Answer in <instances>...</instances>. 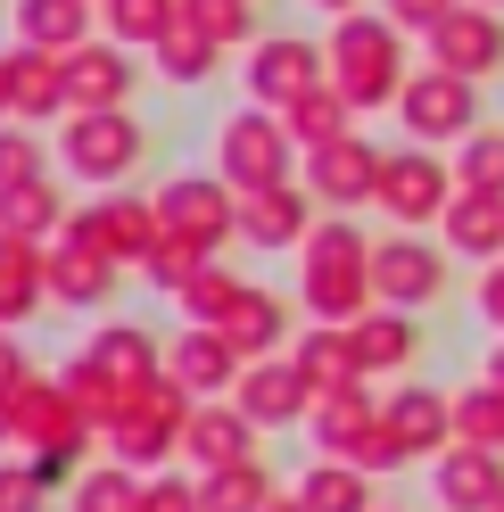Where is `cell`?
I'll return each instance as SVG.
<instances>
[{
  "mask_svg": "<svg viewBox=\"0 0 504 512\" xmlns=\"http://www.w3.org/2000/svg\"><path fill=\"white\" fill-rule=\"evenodd\" d=\"M430 496H438V512H496L504 504V455L455 438L447 455L430 463Z\"/></svg>",
  "mask_w": 504,
  "mask_h": 512,
  "instance_id": "obj_18",
  "label": "cell"
},
{
  "mask_svg": "<svg viewBox=\"0 0 504 512\" xmlns=\"http://www.w3.org/2000/svg\"><path fill=\"white\" fill-rule=\"evenodd\" d=\"M281 124H290V141L314 157V149H331V141H348V133H356V108H348V100H339V91L323 83L314 100H298V108L281 116Z\"/></svg>",
  "mask_w": 504,
  "mask_h": 512,
  "instance_id": "obj_37",
  "label": "cell"
},
{
  "mask_svg": "<svg viewBox=\"0 0 504 512\" xmlns=\"http://www.w3.org/2000/svg\"><path fill=\"white\" fill-rule=\"evenodd\" d=\"M91 0H17V42H34V50H58V58H75L91 42Z\"/></svg>",
  "mask_w": 504,
  "mask_h": 512,
  "instance_id": "obj_32",
  "label": "cell"
},
{
  "mask_svg": "<svg viewBox=\"0 0 504 512\" xmlns=\"http://www.w3.org/2000/svg\"><path fill=\"white\" fill-rule=\"evenodd\" d=\"M480 314L504 331V265H488V273H480Z\"/></svg>",
  "mask_w": 504,
  "mask_h": 512,
  "instance_id": "obj_51",
  "label": "cell"
},
{
  "mask_svg": "<svg viewBox=\"0 0 504 512\" xmlns=\"http://www.w3.org/2000/svg\"><path fill=\"white\" fill-rule=\"evenodd\" d=\"M215 58H224V50H215L207 34H191V25H174V34L149 50V67L166 75V83H207V75H215Z\"/></svg>",
  "mask_w": 504,
  "mask_h": 512,
  "instance_id": "obj_42",
  "label": "cell"
},
{
  "mask_svg": "<svg viewBox=\"0 0 504 512\" xmlns=\"http://www.w3.org/2000/svg\"><path fill=\"white\" fill-rule=\"evenodd\" d=\"M240 347L224 339V331H199V323H182L174 331V347H166V380H174V389L182 397H191V405H215V397H232L240 389Z\"/></svg>",
  "mask_w": 504,
  "mask_h": 512,
  "instance_id": "obj_14",
  "label": "cell"
},
{
  "mask_svg": "<svg viewBox=\"0 0 504 512\" xmlns=\"http://www.w3.org/2000/svg\"><path fill=\"white\" fill-rule=\"evenodd\" d=\"M133 83H141V67L124 42H83L67 58V116H108L133 100Z\"/></svg>",
  "mask_w": 504,
  "mask_h": 512,
  "instance_id": "obj_17",
  "label": "cell"
},
{
  "mask_svg": "<svg viewBox=\"0 0 504 512\" xmlns=\"http://www.w3.org/2000/svg\"><path fill=\"white\" fill-rule=\"evenodd\" d=\"M372 422H381V397H372V389H331V397H314L306 438H314V455L348 463L356 446H364V430H372Z\"/></svg>",
  "mask_w": 504,
  "mask_h": 512,
  "instance_id": "obj_25",
  "label": "cell"
},
{
  "mask_svg": "<svg viewBox=\"0 0 504 512\" xmlns=\"http://www.w3.org/2000/svg\"><path fill=\"white\" fill-rule=\"evenodd\" d=\"M191 397L174 389V380H157V389H141L133 405H124V422L108 430V463H133L141 479L157 471V463H174L182 455V430H191Z\"/></svg>",
  "mask_w": 504,
  "mask_h": 512,
  "instance_id": "obj_6",
  "label": "cell"
},
{
  "mask_svg": "<svg viewBox=\"0 0 504 512\" xmlns=\"http://www.w3.org/2000/svg\"><path fill=\"white\" fill-rule=\"evenodd\" d=\"M397 124L414 133V149H438V141H471L480 133V83H463L447 67H414L397 91Z\"/></svg>",
  "mask_w": 504,
  "mask_h": 512,
  "instance_id": "obj_5",
  "label": "cell"
},
{
  "mask_svg": "<svg viewBox=\"0 0 504 512\" xmlns=\"http://www.w3.org/2000/svg\"><path fill=\"white\" fill-rule=\"evenodd\" d=\"M265 512H306V504H298V488H281V496H273Z\"/></svg>",
  "mask_w": 504,
  "mask_h": 512,
  "instance_id": "obj_56",
  "label": "cell"
},
{
  "mask_svg": "<svg viewBox=\"0 0 504 512\" xmlns=\"http://www.w3.org/2000/svg\"><path fill=\"white\" fill-rule=\"evenodd\" d=\"M314 9H323V17H356L364 0H314Z\"/></svg>",
  "mask_w": 504,
  "mask_h": 512,
  "instance_id": "obj_54",
  "label": "cell"
},
{
  "mask_svg": "<svg viewBox=\"0 0 504 512\" xmlns=\"http://www.w3.org/2000/svg\"><path fill=\"white\" fill-rule=\"evenodd\" d=\"M182 25H191V34H207L215 50H257V9H248V0H182Z\"/></svg>",
  "mask_w": 504,
  "mask_h": 512,
  "instance_id": "obj_41",
  "label": "cell"
},
{
  "mask_svg": "<svg viewBox=\"0 0 504 512\" xmlns=\"http://www.w3.org/2000/svg\"><path fill=\"white\" fill-rule=\"evenodd\" d=\"M257 422L232 405V397H215V405H199L191 413V430H182V463H199V479L207 471H232V463H257Z\"/></svg>",
  "mask_w": 504,
  "mask_h": 512,
  "instance_id": "obj_19",
  "label": "cell"
},
{
  "mask_svg": "<svg viewBox=\"0 0 504 512\" xmlns=\"http://www.w3.org/2000/svg\"><path fill=\"white\" fill-rule=\"evenodd\" d=\"M381 512H414V504H381Z\"/></svg>",
  "mask_w": 504,
  "mask_h": 512,
  "instance_id": "obj_58",
  "label": "cell"
},
{
  "mask_svg": "<svg viewBox=\"0 0 504 512\" xmlns=\"http://www.w3.org/2000/svg\"><path fill=\"white\" fill-rule=\"evenodd\" d=\"M83 356H91V364H100L116 389H124V405H133L141 389H157V380H166V347H157L141 323H100Z\"/></svg>",
  "mask_w": 504,
  "mask_h": 512,
  "instance_id": "obj_20",
  "label": "cell"
},
{
  "mask_svg": "<svg viewBox=\"0 0 504 512\" xmlns=\"http://www.w3.org/2000/svg\"><path fill=\"white\" fill-rule=\"evenodd\" d=\"M438 290H447V256H438L430 240H414V232L372 240V298H381V306L414 314V306H430Z\"/></svg>",
  "mask_w": 504,
  "mask_h": 512,
  "instance_id": "obj_11",
  "label": "cell"
},
{
  "mask_svg": "<svg viewBox=\"0 0 504 512\" xmlns=\"http://www.w3.org/2000/svg\"><path fill=\"white\" fill-rule=\"evenodd\" d=\"M438 232H447V248H455V256H471V265H504V199L455 190V207L438 215Z\"/></svg>",
  "mask_w": 504,
  "mask_h": 512,
  "instance_id": "obj_29",
  "label": "cell"
},
{
  "mask_svg": "<svg viewBox=\"0 0 504 512\" xmlns=\"http://www.w3.org/2000/svg\"><path fill=\"white\" fill-rule=\"evenodd\" d=\"M67 240H83V248H100L108 265L141 273L157 256V240H166V223H157V199H91V207H75Z\"/></svg>",
  "mask_w": 504,
  "mask_h": 512,
  "instance_id": "obj_10",
  "label": "cell"
},
{
  "mask_svg": "<svg viewBox=\"0 0 504 512\" xmlns=\"http://www.w3.org/2000/svg\"><path fill=\"white\" fill-rule=\"evenodd\" d=\"M372 207H381L397 232H414V223H438L455 207V166L438 149H389L381 157V190H372Z\"/></svg>",
  "mask_w": 504,
  "mask_h": 512,
  "instance_id": "obj_8",
  "label": "cell"
},
{
  "mask_svg": "<svg viewBox=\"0 0 504 512\" xmlns=\"http://www.w3.org/2000/svg\"><path fill=\"white\" fill-rule=\"evenodd\" d=\"M455 438L504 455V389H496V380H471V389H455Z\"/></svg>",
  "mask_w": 504,
  "mask_h": 512,
  "instance_id": "obj_40",
  "label": "cell"
},
{
  "mask_svg": "<svg viewBox=\"0 0 504 512\" xmlns=\"http://www.w3.org/2000/svg\"><path fill=\"white\" fill-rule=\"evenodd\" d=\"M149 199H157L166 240L199 248V256H215L224 240H240V190H232L224 174H174V182H157Z\"/></svg>",
  "mask_w": 504,
  "mask_h": 512,
  "instance_id": "obj_4",
  "label": "cell"
},
{
  "mask_svg": "<svg viewBox=\"0 0 504 512\" xmlns=\"http://www.w3.org/2000/svg\"><path fill=\"white\" fill-rule=\"evenodd\" d=\"M290 364L306 372V389H314V397H331V389H364L356 339L339 331V323H314V331H298V347H290Z\"/></svg>",
  "mask_w": 504,
  "mask_h": 512,
  "instance_id": "obj_27",
  "label": "cell"
},
{
  "mask_svg": "<svg viewBox=\"0 0 504 512\" xmlns=\"http://www.w3.org/2000/svg\"><path fill=\"white\" fill-rule=\"evenodd\" d=\"M381 422L397 438L405 463H438L455 446V389H430V380H405L397 397H381Z\"/></svg>",
  "mask_w": 504,
  "mask_h": 512,
  "instance_id": "obj_13",
  "label": "cell"
},
{
  "mask_svg": "<svg viewBox=\"0 0 504 512\" xmlns=\"http://www.w3.org/2000/svg\"><path fill=\"white\" fill-rule=\"evenodd\" d=\"M496 512H504V504H496Z\"/></svg>",
  "mask_w": 504,
  "mask_h": 512,
  "instance_id": "obj_60",
  "label": "cell"
},
{
  "mask_svg": "<svg viewBox=\"0 0 504 512\" xmlns=\"http://www.w3.org/2000/svg\"><path fill=\"white\" fill-rule=\"evenodd\" d=\"M25 380H34V364H25V347H17L9 331H0V397H17Z\"/></svg>",
  "mask_w": 504,
  "mask_h": 512,
  "instance_id": "obj_50",
  "label": "cell"
},
{
  "mask_svg": "<svg viewBox=\"0 0 504 512\" xmlns=\"http://www.w3.org/2000/svg\"><path fill=\"white\" fill-rule=\"evenodd\" d=\"M348 339H356V364H364V380L405 372V364L422 356V331H414V314H397V306H372L364 323H348Z\"/></svg>",
  "mask_w": 504,
  "mask_h": 512,
  "instance_id": "obj_28",
  "label": "cell"
},
{
  "mask_svg": "<svg viewBox=\"0 0 504 512\" xmlns=\"http://www.w3.org/2000/svg\"><path fill=\"white\" fill-rule=\"evenodd\" d=\"M25 182H42V141L25 124H0V190H25Z\"/></svg>",
  "mask_w": 504,
  "mask_h": 512,
  "instance_id": "obj_44",
  "label": "cell"
},
{
  "mask_svg": "<svg viewBox=\"0 0 504 512\" xmlns=\"http://www.w3.org/2000/svg\"><path fill=\"white\" fill-rule=\"evenodd\" d=\"M298 298H306V314L314 323H364L372 306V240L356 232L348 215H331V223H314L306 232V248H298Z\"/></svg>",
  "mask_w": 504,
  "mask_h": 512,
  "instance_id": "obj_1",
  "label": "cell"
},
{
  "mask_svg": "<svg viewBox=\"0 0 504 512\" xmlns=\"http://www.w3.org/2000/svg\"><path fill=\"white\" fill-rule=\"evenodd\" d=\"M0 116H17V100H9V50H0Z\"/></svg>",
  "mask_w": 504,
  "mask_h": 512,
  "instance_id": "obj_53",
  "label": "cell"
},
{
  "mask_svg": "<svg viewBox=\"0 0 504 512\" xmlns=\"http://www.w3.org/2000/svg\"><path fill=\"white\" fill-rule=\"evenodd\" d=\"M240 290H248V281H240V273H224V265L207 256V265L191 273V290H182L174 306H182V323H199V331H224V314L240 306Z\"/></svg>",
  "mask_w": 504,
  "mask_h": 512,
  "instance_id": "obj_39",
  "label": "cell"
},
{
  "mask_svg": "<svg viewBox=\"0 0 504 512\" xmlns=\"http://www.w3.org/2000/svg\"><path fill=\"white\" fill-rule=\"evenodd\" d=\"M480 9H496V17H504V0H480Z\"/></svg>",
  "mask_w": 504,
  "mask_h": 512,
  "instance_id": "obj_57",
  "label": "cell"
},
{
  "mask_svg": "<svg viewBox=\"0 0 504 512\" xmlns=\"http://www.w3.org/2000/svg\"><path fill=\"white\" fill-rule=\"evenodd\" d=\"M91 9H108V0H91Z\"/></svg>",
  "mask_w": 504,
  "mask_h": 512,
  "instance_id": "obj_59",
  "label": "cell"
},
{
  "mask_svg": "<svg viewBox=\"0 0 504 512\" xmlns=\"http://www.w3.org/2000/svg\"><path fill=\"white\" fill-rule=\"evenodd\" d=\"M141 124H133V108H108V116H67V133H58V157H67V174L75 182H100V190H116L124 174L141 166Z\"/></svg>",
  "mask_w": 504,
  "mask_h": 512,
  "instance_id": "obj_9",
  "label": "cell"
},
{
  "mask_svg": "<svg viewBox=\"0 0 504 512\" xmlns=\"http://www.w3.org/2000/svg\"><path fill=\"white\" fill-rule=\"evenodd\" d=\"M323 83H331V58H323V42H306V34H265L257 50H248V108L290 116Z\"/></svg>",
  "mask_w": 504,
  "mask_h": 512,
  "instance_id": "obj_7",
  "label": "cell"
},
{
  "mask_svg": "<svg viewBox=\"0 0 504 512\" xmlns=\"http://www.w3.org/2000/svg\"><path fill=\"white\" fill-rule=\"evenodd\" d=\"M323 58H331V91L348 100L356 116L364 108H397V91H405V34L381 17V9H356V17H331V42H323Z\"/></svg>",
  "mask_w": 504,
  "mask_h": 512,
  "instance_id": "obj_2",
  "label": "cell"
},
{
  "mask_svg": "<svg viewBox=\"0 0 504 512\" xmlns=\"http://www.w3.org/2000/svg\"><path fill=\"white\" fill-rule=\"evenodd\" d=\"M298 166H306V149L290 141V124H281L273 108H232L224 124H215V174H224L240 199L248 190L298 182Z\"/></svg>",
  "mask_w": 504,
  "mask_h": 512,
  "instance_id": "obj_3",
  "label": "cell"
},
{
  "mask_svg": "<svg viewBox=\"0 0 504 512\" xmlns=\"http://www.w3.org/2000/svg\"><path fill=\"white\" fill-rule=\"evenodd\" d=\"M141 488H149V479L133 463H91L67 488V512H141Z\"/></svg>",
  "mask_w": 504,
  "mask_h": 512,
  "instance_id": "obj_35",
  "label": "cell"
},
{
  "mask_svg": "<svg viewBox=\"0 0 504 512\" xmlns=\"http://www.w3.org/2000/svg\"><path fill=\"white\" fill-rule=\"evenodd\" d=\"M480 380H496V389H504V339L488 347V372H480Z\"/></svg>",
  "mask_w": 504,
  "mask_h": 512,
  "instance_id": "obj_52",
  "label": "cell"
},
{
  "mask_svg": "<svg viewBox=\"0 0 504 512\" xmlns=\"http://www.w3.org/2000/svg\"><path fill=\"white\" fill-rule=\"evenodd\" d=\"M67 223H75V215H67V190H58L50 174L25 182V190H0V232L50 248V240H67Z\"/></svg>",
  "mask_w": 504,
  "mask_h": 512,
  "instance_id": "obj_31",
  "label": "cell"
},
{
  "mask_svg": "<svg viewBox=\"0 0 504 512\" xmlns=\"http://www.w3.org/2000/svg\"><path fill=\"white\" fill-rule=\"evenodd\" d=\"M58 389H67V405H75V413H83V422L100 430V438L124 422V389H116V380H108L100 364H91V356H75L67 372H58Z\"/></svg>",
  "mask_w": 504,
  "mask_h": 512,
  "instance_id": "obj_34",
  "label": "cell"
},
{
  "mask_svg": "<svg viewBox=\"0 0 504 512\" xmlns=\"http://www.w3.org/2000/svg\"><path fill=\"white\" fill-rule=\"evenodd\" d=\"M9 413H17V446H25V455H42V446H75V438H100V430H91L83 413L67 405V389H58V380H42V372L9 397Z\"/></svg>",
  "mask_w": 504,
  "mask_h": 512,
  "instance_id": "obj_22",
  "label": "cell"
},
{
  "mask_svg": "<svg viewBox=\"0 0 504 512\" xmlns=\"http://www.w3.org/2000/svg\"><path fill=\"white\" fill-rule=\"evenodd\" d=\"M0 446H17V413H9V397H0Z\"/></svg>",
  "mask_w": 504,
  "mask_h": 512,
  "instance_id": "obj_55",
  "label": "cell"
},
{
  "mask_svg": "<svg viewBox=\"0 0 504 512\" xmlns=\"http://www.w3.org/2000/svg\"><path fill=\"white\" fill-rule=\"evenodd\" d=\"M199 265H207L199 248H182V240H157V256H149L141 273H149V281H157L166 298H182V290H191V273H199Z\"/></svg>",
  "mask_w": 504,
  "mask_h": 512,
  "instance_id": "obj_45",
  "label": "cell"
},
{
  "mask_svg": "<svg viewBox=\"0 0 504 512\" xmlns=\"http://www.w3.org/2000/svg\"><path fill=\"white\" fill-rule=\"evenodd\" d=\"M108 42H124V50H157L182 25V0H108Z\"/></svg>",
  "mask_w": 504,
  "mask_h": 512,
  "instance_id": "obj_36",
  "label": "cell"
},
{
  "mask_svg": "<svg viewBox=\"0 0 504 512\" xmlns=\"http://www.w3.org/2000/svg\"><path fill=\"white\" fill-rule=\"evenodd\" d=\"M306 232H314V190L306 182L248 190L240 199V240L248 248H306Z\"/></svg>",
  "mask_w": 504,
  "mask_h": 512,
  "instance_id": "obj_21",
  "label": "cell"
},
{
  "mask_svg": "<svg viewBox=\"0 0 504 512\" xmlns=\"http://www.w3.org/2000/svg\"><path fill=\"white\" fill-rule=\"evenodd\" d=\"M224 339L240 347V364H265V356H281V339H290V306H281L273 290H257V281H248L240 306L224 314Z\"/></svg>",
  "mask_w": 504,
  "mask_h": 512,
  "instance_id": "obj_30",
  "label": "cell"
},
{
  "mask_svg": "<svg viewBox=\"0 0 504 512\" xmlns=\"http://www.w3.org/2000/svg\"><path fill=\"white\" fill-rule=\"evenodd\" d=\"M281 488H273V471L265 463H232V471H207L199 479V504L207 512H265Z\"/></svg>",
  "mask_w": 504,
  "mask_h": 512,
  "instance_id": "obj_38",
  "label": "cell"
},
{
  "mask_svg": "<svg viewBox=\"0 0 504 512\" xmlns=\"http://www.w3.org/2000/svg\"><path fill=\"white\" fill-rule=\"evenodd\" d=\"M9 100H17V124L67 116V58L34 50V42H9Z\"/></svg>",
  "mask_w": 504,
  "mask_h": 512,
  "instance_id": "obj_23",
  "label": "cell"
},
{
  "mask_svg": "<svg viewBox=\"0 0 504 512\" xmlns=\"http://www.w3.org/2000/svg\"><path fill=\"white\" fill-rule=\"evenodd\" d=\"M141 512H207V504H199V479H191V471H149Z\"/></svg>",
  "mask_w": 504,
  "mask_h": 512,
  "instance_id": "obj_46",
  "label": "cell"
},
{
  "mask_svg": "<svg viewBox=\"0 0 504 512\" xmlns=\"http://www.w3.org/2000/svg\"><path fill=\"white\" fill-rule=\"evenodd\" d=\"M455 9H463V0H381V17L397 25V34H438Z\"/></svg>",
  "mask_w": 504,
  "mask_h": 512,
  "instance_id": "obj_47",
  "label": "cell"
},
{
  "mask_svg": "<svg viewBox=\"0 0 504 512\" xmlns=\"http://www.w3.org/2000/svg\"><path fill=\"white\" fill-rule=\"evenodd\" d=\"M116 273H124V265H108L100 248H83V240H50V298H58V306H75V314L108 306V298H116Z\"/></svg>",
  "mask_w": 504,
  "mask_h": 512,
  "instance_id": "obj_26",
  "label": "cell"
},
{
  "mask_svg": "<svg viewBox=\"0 0 504 512\" xmlns=\"http://www.w3.org/2000/svg\"><path fill=\"white\" fill-rule=\"evenodd\" d=\"M381 157H389V149H372L364 133H348V141L314 149L306 166H298V182L314 190V207L348 215V207H372V190H381Z\"/></svg>",
  "mask_w": 504,
  "mask_h": 512,
  "instance_id": "obj_12",
  "label": "cell"
},
{
  "mask_svg": "<svg viewBox=\"0 0 504 512\" xmlns=\"http://www.w3.org/2000/svg\"><path fill=\"white\" fill-rule=\"evenodd\" d=\"M232 405H240L257 430H306V413H314V389H306V372H298L290 356H265V364H248V372H240Z\"/></svg>",
  "mask_w": 504,
  "mask_h": 512,
  "instance_id": "obj_16",
  "label": "cell"
},
{
  "mask_svg": "<svg viewBox=\"0 0 504 512\" xmlns=\"http://www.w3.org/2000/svg\"><path fill=\"white\" fill-rule=\"evenodd\" d=\"M430 67H447V75H463V83H488V75L504 67V17L480 9V0H463V9L430 34Z\"/></svg>",
  "mask_w": 504,
  "mask_h": 512,
  "instance_id": "obj_15",
  "label": "cell"
},
{
  "mask_svg": "<svg viewBox=\"0 0 504 512\" xmlns=\"http://www.w3.org/2000/svg\"><path fill=\"white\" fill-rule=\"evenodd\" d=\"M298 504L306 512H381V496H372V479L356 463H331V455H314L298 471Z\"/></svg>",
  "mask_w": 504,
  "mask_h": 512,
  "instance_id": "obj_33",
  "label": "cell"
},
{
  "mask_svg": "<svg viewBox=\"0 0 504 512\" xmlns=\"http://www.w3.org/2000/svg\"><path fill=\"white\" fill-rule=\"evenodd\" d=\"M364 479H381V471H405V455H397V438H389V422H372L364 430V446H356V455H348Z\"/></svg>",
  "mask_w": 504,
  "mask_h": 512,
  "instance_id": "obj_49",
  "label": "cell"
},
{
  "mask_svg": "<svg viewBox=\"0 0 504 512\" xmlns=\"http://www.w3.org/2000/svg\"><path fill=\"white\" fill-rule=\"evenodd\" d=\"M455 190L504 199V133H496V124H480V133L463 141V157H455Z\"/></svg>",
  "mask_w": 504,
  "mask_h": 512,
  "instance_id": "obj_43",
  "label": "cell"
},
{
  "mask_svg": "<svg viewBox=\"0 0 504 512\" xmlns=\"http://www.w3.org/2000/svg\"><path fill=\"white\" fill-rule=\"evenodd\" d=\"M42 298H50V248L17 240V232H0V331L34 323Z\"/></svg>",
  "mask_w": 504,
  "mask_h": 512,
  "instance_id": "obj_24",
  "label": "cell"
},
{
  "mask_svg": "<svg viewBox=\"0 0 504 512\" xmlns=\"http://www.w3.org/2000/svg\"><path fill=\"white\" fill-rule=\"evenodd\" d=\"M50 488L34 479V463H0V512H42Z\"/></svg>",
  "mask_w": 504,
  "mask_h": 512,
  "instance_id": "obj_48",
  "label": "cell"
}]
</instances>
